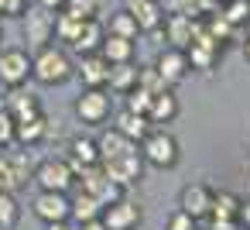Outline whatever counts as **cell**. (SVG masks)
Returning a JSON list of instances; mask_svg holds the SVG:
<instances>
[{
    "label": "cell",
    "mask_w": 250,
    "mask_h": 230,
    "mask_svg": "<svg viewBox=\"0 0 250 230\" xmlns=\"http://www.w3.org/2000/svg\"><path fill=\"white\" fill-rule=\"evenodd\" d=\"M72 72H76V69H72L69 55H65L59 45H42V48H35V55H31V76H35L38 83L55 86V83H65Z\"/></svg>",
    "instance_id": "6da1fadb"
},
{
    "label": "cell",
    "mask_w": 250,
    "mask_h": 230,
    "mask_svg": "<svg viewBox=\"0 0 250 230\" xmlns=\"http://www.w3.org/2000/svg\"><path fill=\"white\" fill-rule=\"evenodd\" d=\"M141 158L154 168H171L178 161V141L161 131V127H151L144 138H141Z\"/></svg>",
    "instance_id": "7a4b0ae2"
},
{
    "label": "cell",
    "mask_w": 250,
    "mask_h": 230,
    "mask_svg": "<svg viewBox=\"0 0 250 230\" xmlns=\"http://www.w3.org/2000/svg\"><path fill=\"white\" fill-rule=\"evenodd\" d=\"M31 179L45 192H69L72 182H76V172H72V165L65 158H45L38 168H31Z\"/></svg>",
    "instance_id": "3957f363"
},
{
    "label": "cell",
    "mask_w": 250,
    "mask_h": 230,
    "mask_svg": "<svg viewBox=\"0 0 250 230\" xmlns=\"http://www.w3.org/2000/svg\"><path fill=\"white\" fill-rule=\"evenodd\" d=\"M110 110H113V100H110V93H106V86H86L83 90V96L76 100V114H79V120L83 124H103L106 117H110Z\"/></svg>",
    "instance_id": "277c9868"
},
{
    "label": "cell",
    "mask_w": 250,
    "mask_h": 230,
    "mask_svg": "<svg viewBox=\"0 0 250 230\" xmlns=\"http://www.w3.org/2000/svg\"><path fill=\"white\" fill-rule=\"evenodd\" d=\"M21 18H24V21H21V28H24V42H28L31 48H42V45H48V42L55 38V14H52V11L28 7Z\"/></svg>",
    "instance_id": "5b68a950"
},
{
    "label": "cell",
    "mask_w": 250,
    "mask_h": 230,
    "mask_svg": "<svg viewBox=\"0 0 250 230\" xmlns=\"http://www.w3.org/2000/svg\"><path fill=\"white\" fill-rule=\"evenodd\" d=\"M100 165H103L106 179H113V182L124 185V189L144 179V158H141V151H127V155H117V158L100 161Z\"/></svg>",
    "instance_id": "8992f818"
},
{
    "label": "cell",
    "mask_w": 250,
    "mask_h": 230,
    "mask_svg": "<svg viewBox=\"0 0 250 230\" xmlns=\"http://www.w3.org/2000/svg\"><path fill=\"white\" fill-rule=\"evenodd\" d=\"M31 76V55L24 48H0V83L7 90L24 86Z\"/></svg>",
    "instance_id": "52a82bcc"
},
{
    "label": "cell",
    "mask_w": 250,
    "mask_h": 230,
    "mask_svg": "<svg viewBox=\"0 0 250 230\" xmlns=\"http://www.w3.org/2000/svg\"><path fill=\"white\" fill-rule=\"evenodd\" d=\"M31 179V165L21 151H4L0 155V192H18Z\"/></svg>",
    "instance_id": "ba28073f"
},
{
    "label": "cell",
    "mask_w": 250,
    "mask_h": 230,
    "mask_svg": "<svg viewBox=\"0 0 250 230\" xmlns=\"http://www.w3.org/2000/svg\"><path fill=\"white\" fill-rule=\"evenodd\" d=\"M124 11L137 21V31H144V35H154L165 24L161 0H124Z\"/></svg>",
    "instance_id": "9c48e42d"
},
{
    "label": "cell",
    "mask_w": 250,
    "mask_h": 230,
    "mask_svg": "<svg viewBox=\"0 0 250 230\" xmlns=\"http://www.w3.org/2000/svg\"><path fill=\"white\" fill-rule=\"evenodd\" d=\"M219 52H223V45H219V42H212V38L206 35V28L199 24L195 38H192V42H188V48H185L188 69H212V66H216V59H219Z\"/></svg>",
    "instance_id": "30bf717a"
},
{
    "label": "cell",
    "mask_w": 250,
    "mask_h": 230,
    "mask_svg": "<svg viewBox=\"0 0 250 230\" xmlns=\"http://www.w3.org/2000/svg\"><path fill=\"white\" fill-rule=\"evenodd\" d=\"M199 24H202V18H185V14H168L165 18V24H161V31H165V42H171V48H188V42L195 38V31H199Z\"/></svg>",
    "instance_id": "8fae6325"
},
{
    "label": "cell",
    "mask_w": 250,
    "mask_h": 230,
    "mask_svg": "<svg viewBox=\"0 0 250 230\" xmlns=\"http://www.w3.org/2000/svg\"><path fill=\"white\" fill-rule=\"evenodd\" d=\"M100 220L106 223V230H134L141 223V206L130 203V199H117V203L103 206Z\"/></svg>",
    "instance_id": "7c38bea8"
},
{
    "label": "cell",
    "mask_w": 250,
    "mask_h": 230,
    "mask_svg": "<svg viewBox=\"0 0 250 230\" xmlns=\"http://www.w3.org/2000/svg\"><path fill=\"white\" fill-rule=\"evenodd\" d=\"M178 209H182V213H188L192 220L209 216V209H212V189H209V185H202V182L185 185V189H182V196H178Z\"/></svg>",
    "instance_id": "4fadbf2b"
},
{
    "label": "cell",
    "mask_w": 250,
    "mask_h": 230,
    "mask_svg": "<svg viewBox=\"0 0 250 230\" xmlns=\"http://www.w3.org/2000/svg\"><path fill=\"white\" fill-rule=\"evenodd\" d=\"M154 69H158V76L165 79V86H178V83L188 76V59H185L182 48H165V52L158 55V62H154Z\"/></svg>",
    "instance_id": "5bb4252c"
},
{
    "label": "cell",
    "mask_w": 250,
    "mask_h": 230,
    "mask_svg": "<svg viewBox=\"0 0 250 230\" xmlns=\"http://www.w3.org/2000/svg\"><path fill=\"white\" fill-rule=\"evenodd\" d=\"M31 209H35V216L38 220H45V223H52V220H69V196L65 192H38L35 196V203H31Z\"/></svg>",
    "instance_id": "9a60e30c"
},
{
    "label": "cell",
    "mask_w": 250,
    "mask_h": 230,
    "mask_svg": "<svg viewBox=\"0 0 250 230\" xmlns=\"http://www.w3.org/2000/svg\"><path fill=\"white\" fill-rule=\"evenodd\" d=\"M103 38H106V24H103L100 18H89V21H83V28H79V35H76V42H72V48H76L79 55H89V52H100Z\"/></svg>",
    "instance_id": "2e32d148"
},
{
    "label": "cell",
    "mask_w": 250,
    "mask_h": 230,
    "mask_svg": "<svg viewBox=\"0 0 250 230\" xmlns=\"http://www.w3.org/2000/svg\"><path fill=\"white\" fill-rule=\"evenodd\" d=\"M45 134H48V120H45L42 110L31 114V117L14 120V141L18 144H38V141H45Z\"/></svg>",
    "instance_id": "e0dca14e"
},
{
    "label": "cell",
    "mask_w": 250,
    "mask_h": 230,
    "mask_svg": "<svg viewBox=\"0 0 250 230\" xmlns=\"http://www.w3.org/2000/svg\"><path fill=\"white\" fill-rule=\"evenodd\" d=\"M106 76H110V62H106L100 52L83 55V62H79V79H83V86H106Z\"/></svg>",
    "instance_id": "ac0fdd59"
},
{
    "label": "cell",
    "mask_w": 250,
    "mask_h": 230,
    "mask_svg": "<svg viewBox=\"0 0 250 230\" xmlns=\"http://www.w3.org/2000/svg\"><path fill=\"white\" fill-rule=\"evenodd\" d=\"M113 127H117V131H120L124 138H130L134 144H141V138H144V134H147V131H151L154 124H151V120H147L144 114H134V110H127V107H124V110L117 114Z\"/></svg>",
    "instance_id": "d6986e66"
},
{
    "label": "cell",
    "mask_w": 250,
    "mask_h": 230,
    "mask_svg": "<svg viewBox=\"0 0 250 230\" xmlns=\"http://www.w3.org/2000/svg\"><path fill=\"white\" fill-rule=\"evenodd\" d=\"M96 151H100V161H110V158H117V155L137 151V144H134L130 138H124L117 127H110V131H103V134H100V141H96Z\"/></svg>",
    "instance_id": "ffe728a7"
},
{
    "label": "cell",
    "mask_w": 250,
    "mask_h": 230,
    "mask_svg": "<svg viewBox=\"0 0 250 230\" xmlns=\"http://www.w3.org/2000/svg\"><path fill=\"white\" fill-rule=\"evenodd\" d=\"M14 120H21V117H31V114H38L42 107H38V96L31 93V90H24V86H11V93H7V107H4Z\"/></svg>",
    "instance_id": "44dd1931"
},
{
    "label": "cell",
    "mask_w": 250,
    "mask_h": 230,
    "mask_svg": "<svg viewBox=\"0 0 250 230\" xmlns=\"http://www.w3.org/2000/svg\"><path fill=\"white\" fill-rule=\"evenodd\" d=\"M175 117H178V100H175V93H171V90L154 93V96H151V107H147V120H151V124H168V120H175Z\"/></svg>",
    "instance_id": "7402d4cb"
},
{
    "label": "cell",
    "mask_w": 250,
    "mask_h": 230,
    "mask_svg": "<svg viewBox=\"0 0 250 230\" xmlns=\"http://www.w3.org/2000/svg\"><path fill=\"white\" fill-rule=\"evenodd\" d=\"M100 55L117 66V62H134V38H117V35H106L103 45H100Z\"/></svg>",
    "instance_id": "603a6c76"
},
{
    "label": "cell",
    "mask_w": 250,
    "mask_h": 230,
    "mask_svg": "<svg viewBox=\"0 0 250 230\" xmlns=\"http://www.w3.org/2000/svg\"><path fill=\"white\" fill-rule=\"evenodd\" d=\"M137 69H141V66H134V62H117V66H110L106 86H110L113 93H130V90L137 86Z\"/></svg>",
    "instance_id": "cb8c5ba5"
},
{
    "label": "cell",
    "mask_w": 250,
    "mask_h": 230,
    "mask_svg": "<svg viewBox=\"0 0 250 230\" xmlns=\"http://www.w3.org/2000/svg\"><path fill=\"white\" fill-rule=\"evenodd\" d=\"M69 165H72V172H79V168H86V165H96L100 161V151H96V141H86V138H76L72 144H69V158H65Z\"/></svg>",
    "instance_id": "d4e9b609"
},
{
    "label": "cell",
    "mask_w": 250,
    "mask_h": 230,
    "mask_svg": "<svg viewBox=\"0 0 250 230\" xmlns=\"http://www.w3.org/2000/svg\"><path fill=\"white\" fill-rule=\"evenodd\" d=\"M202 28H206V35L212 38V42H219V45H226V42H236V28L216 11V14H209V18H202Z\"/></svg>",
    "instance_id": "484cf974"
},
{
    "label": "cell",
    "mask_w": 250,
    "mask_h": 230,
    "mask_svg": "<svg viewBox=\"0 0 250 230\" xmlns=\"http://www.w3.org/2000/svg\"><path fill=\"white\" fill-rule=\"evenodd\" d=\"M219 14H223L236 31H243V28L250 24V0H223V4H219Z\"/></svg>",
    "instance_id": "4316f807"
},
{
    "label": "cell",
    "mask_w": 250,
    "mask_h": 230,
    "mask_svg": "<svg viewBox=\"0 0 250 230\" xmlns=\"http://www.w3.org/2000/svg\"><path fill=\"white\" fill-rule=\"evenodd\" d=\"M69 216L76 220V223H83V220H93V216H100L103 213V206H100V199L96 196H89V192H79L76 199H69Z\"/></svg>",
    "instance_id": "83f0119b"
},
{
    "label": "cell",
    "mask_w": 250,
    "mask_h": 230,
    "mask_svg": "<svg viewBox=\"0 0 250 230\" xmlns=\"http://www.w3.org/2000/svg\"><path fill=\"white\" fill-rule=\"evenodd\" d=\"M240 196L236 192H226V189H219V192H212V209H209V216H226V220H236L240 216Z\"/></svg>",
    "instance_id": "f1b7e54d"
},
{
    "label": "cell",
    "mask_w": 250,
    "mask_h": 230,
    "mask_svg": "<svg viewBox=\"0 0 250 230\" xmlns=\"http://www.w3.org/2000/svg\"><path fill=\"white\" fill-rule=\"evenodd\" d=\"M106 35H117V38H137L141 31H137V21H134L127 11H117V14L110 18V24H106Z\"/></svg>",
    "instance_id": "f546056e"
},
{
    "label": "cell",
    "mask_w": 250,
    "mask_h": 230,
    "mask_svg": "<svg viewBox=\"0 0 250 230\" xmlns=\"http://www.w3.org/2000/svg\"><path fill=\"white\" fill-rule=\"evenodd\" d=\"M79 28H83V21H79V18H72V14H65V11H59V14H55V38H59V42L72 45V42H76V35H79Z\"/></svg>",
    "instance_id": "4dcf8cb0"
},
{
    "label": "cell",
    "mask_w": 250,
    "mask_h": 230,
    "mask_svg": "<svg viewBox=\"0 0 250 230\" xmlns=\"http://www.w3.org/2000/svg\"><path fill=\"white\" fill-rule=\"evenodd\" d=\"M18 220H21V206H18L14 192H0V227L11 230V227H18Z\"/></svg>",
    "instance_id": "1f68e13d"
},
{
    "label": "cell",
    "mask_w": 250,
    "mask_h": 230,
    "mask_svg": "<svg viewBox=\"0 0 250 230\" xmlns=\"http://www.w3.org/2000/svg\"><path fill=\"white\" fill-rule=\"evenodd\" d=\"M62 11L72 14V18H79V21H89V18L100 14V0H65Z\"/></svg>",
    "instance_id": "d6a6232c"
},
{
    "label": "cell",
    "mask_w": 250,
    "mask_h": 230,
    "mask_svg": "<svg viewBox=\"0 0 250 230\" xmlns=\"http://www.w3.org/2000/svg\"><path fill=\"white\" fill-rule=\"evenodd\" d=\"M137 86H141V90H147V93H161V90H168V86H165V79L158 76V69H154V66L137 69Z\"/></svg>",
    "instance_id": "836d02e7"
},
{
    "label": "cell",
    "mask_w": 250,
    "mask_h": 230,
    "mask_svg": "<svg viewBox=\"0 0 250 230\" xmlns=\"http://www.w3.org/2000/svg\"><path fill=\"white\" fill-rule=\"evenodd\" d=\"M127 96V110H134V114H144L147 117V107H151V96L154 93H147V90H141V86H134L130 93H124Z\"/></svg>",
    "instance_id": "e575fe53"
},
{
    "label": "cell",
    "mask_w": 250,
    "mask_h": 230,
    "mask_svg": "<svg viewBox=\"0 0 250 230\" xmlns=\"http://www.w3.org/2000/svg\"><path fill=\"white\" fill-rule=\"evenodd\" d=\"M35 0H0V18H21Z\"/></svg>",
    "instance_id": "d590c367"
},
{
    "label": "cell",
    "mask_w": 250,
    "mask_h": 230,
    "mask_svg": "<svg viewBox=\"0 0 250 230\" xmlns=\"http://www.w3.org/2000/svg\"><path fill=\"white\" fill-rule=\"evenodd\" d=\"M11 144H14V117L0 110V148H11Z\"/></svg>",
    "instance_id": "8d00e7d4"
},
{
    "label": "cell",
    "mask_w": 250,
    "mask_h": 230,
    "mask_svg": "<svg viewBox=\"0 0 250 230\" xmlns=\"http://www.w3.org/2000/svg\"><path fill=\"white\" fill-rule=\"evenodd\" d=\"M168 230H195V220L188 216V213H171V220H168Z\"/></svg>",
    "instance_id": "74e56055"
},
{
    "label": "cell",
    "mask_w": 250,
    "mask_h": 230,
    "mask_svg": "<svg viewBox=\"0 0 250 230\" xmlns=\"http://www.w3.org/2000/svg\"><path fill=\"white\" fill-rule=\"evenodd\" d=\"M212 230H240V220H226V216H209Z\"/></svg>",
    "instance_id": "f35d334b"
},
{
    "label": "cell",
    "mask_w": 250,
    "mask_h": 230,
    "mask_svg": "<svg viewBox=\"0 0 250 230\" xmlns=\"http://www.w3.org/2000/svg\"><path fill=\"white\" fill-rule=\"evenodd\" d=\"M62 4H65V0H35V7L52 11V14H59V11H62Z\"/></svg>",
    "instance_id": "ab89813d"
},
{
    "label": "cell",
    "mask_w": 250,
    "mask_h": 230,
    "mask_svg": "<svg viewBox=\"0 0 250 230\" xmlns=\"http://www.w3.org/2000/svg\"><path fill=\"white\" fill-rule=\"evenodd\" d=\"M236 220H240V227H247V230H250V199H243V203H240V216H236Z\"/></svg>",
    "instance_id": "60d3db41"
},
{
    "label": "cell",
    "mask_w": 250,
    "mask_h": 230,
    "mask_svg": "<svg viewBox=\"0 0 250 230\" xmlns=\"http://www.w3.org/2000/svg\"><path fill=\"white\" fill-rule=\"evenodd\" d=\"M79 230H106V223H103L100 216H93V220H83V223H79Z\"/></svg>",
    "instance_id": "b9f144b4"
},
{
    "label": "cell",
    "mask_w": 250,
    "mask_h": 230,
    "mask_svg": "<svg viewBox=\"0 0 250 230\" xmlns=\"http://www.w3.org/2000/svg\"><path fill=\"white\" fill-rule=\"evenodd\" d=\"M45 230H72V227H69V220H52V223H45Z\"/></svg>",
    "instance_id": "7bdbcfd3"
},
{
    "label": "cell",
    "mask_w": 250,
    "mask_h": 230,
    "mask_svg": "<svg viewBox=\"0 0 250 230\" xmlns=\"http://www.w3.org/2000/svg\"><path fill=\"white\" fill-rule=\"evenodd\" d=\"M243 55H247V62H250V35H247V42H243Z\"/></svg>",
    "instance_id": "ee69618b"
},
{
    "label": "cell",
    "mask_w": 250,
    "mask_h": 230,
    "mask_svg": "<svg viewBox=\"0 0 250 230\" xmlns=\"http://www.w3.org/2000/svg\"><path fill=\"white\" fill-rule=\"evenodd\" d=\"M0 42H4V31H0Z\"/></svg>",
    "instance_id": "f6af8a7d"
},
{
    "label": "cell",
    "mask_w": 250,
    "mask_h": 230,
    "mask_svg": "<svg viewBox=\"0 0 250 230\" xmlns=\"http://www.w3.org/2000/svg\"><path fill=\"white\" fill-rule=\"evenodd\" d=\"M216 4H223V0H216Z\"/></svg>",
    "instance_id": "bcb514c9"
},
{
    "label": "cell",
    "mask_w": 250,
    "mask_h": 230,
    "mask_svg": "<svg viewBox=\"0 0 250 230\" xmlns=\"http://www.w3.org/2000/svg\"><path fill=\"white\" fill-rule=\"evenodd\" d=\"M0 230H4V227H0Z\"/></svg>",
    "instance_id": "7dc6e473"
},
{
    "label": "cell",
    "mask_w": 250,
    "mask_h": 230,
    "mask_svg": "<svg viewBox=\"0 0 250 230\" xmlns=\"http://www.w3.org/2000/svg\"><path fill=\"white\" fill-rule=\"evenodd\" d=\"M195 230H199V227H195Z\"/></svg>",
    "instance_id": "c3c4849f"
}]
</instances>
